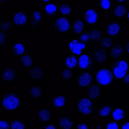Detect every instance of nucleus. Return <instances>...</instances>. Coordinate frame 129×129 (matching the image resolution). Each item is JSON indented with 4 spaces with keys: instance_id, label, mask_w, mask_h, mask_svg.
<instances>
[{
    "instance_id": "nucleus-1",
    "label": "nucleus",
    "mask_w": 129,
    "mask_h": 129,
    "mask_svg": "<svg viewBox=\"0 0 129 129\" xmlns=\"http://www.w3.org/2000/svg\"><path fill=\"white\" fill-rule=\"evenodd\" d=\"M2 102V107L7 111H14L19 107V98L16 93L14 92H9L5 95Z\"/></svg>"
},
{
    "instance_id": "nucleus-2",
    "label": "nucleus",
    "mask_w": 129,
    "mask_h": 129,
    "mask_svg": "<svg viewBox=\"0 0 129 129\" xmlns=\"http://www.w3.org/2000/svg\"><path fill=\"white\" fill-rule=\"evenodd\" d=\"M128 69V63L122 59L117 60L114 62L111 67L114 77L117 79L123 78L127 74Z\"/></svg>"
},
{
    "instance_id": "nucleus-3",
    "label": "nucleus",
    "mask_w": 129,
    "mask_h": 129,
    "mask_svg": "<svg viewBox=\"0 0 129 129\" xmlns=\"http://www.w3.org/2000/svg\"><path fill=\"white\" fill-rule=\"evenodd\" d=\"M96 81L98 85L107 86L113 83L114 76L112 71L107 68L100 69L96 74Z\"/></svg>"
},
{
    "instance_id": "nucleus-4",
    "label": "nucleus",
    "mask_w": 129,
    "mask_h": 129,
    "mask_svg": "<svg viewBox=\"0 0 129 129\" xmlns=\"http://www.w3.org/2000/svg\"><path fill=\"white\" fill-rule=\"evenodd\" d=\"M78 111L82 115L91 114L93 112V104L91 99L84 98L80 100L78 102Z\"/></svg>"
},
{
    "instance_id": "nucleus-5",
    "label": "nucleus",
    "mask_w": 129,
    "mask_h": 129,
    "mask_svg": "<svg viewBox=\"0 0 129 129\" xmlns=\"http://www.w3.org/2000/svg\"><path fill=\"white\" fill-rule=\"evenodd\" d=\"M54 23L55 29L60 33H67L71 28L69 20L64 17H58L54 21Z\"/></svg>"
},
{
    "instance_id": "nucleus-6",
    "label": "nucleus",
    "mask_w": 129,
    "mask_h": 129,
    "mask_svg": "<svg viewBox=\"0 0 129 129\" xmlns=\"http://www.w3.org/2000/svg\"><path fill=\"white\" fill-rule=\"evenodd\" d=\"M69 50L73 55H79L82 54L86 48L85 45L82 42L77 39L71 40L69 44Z\"/></svg>"
},
{
    "instance_id": "nucleus-7",
    "label": "nucleus",
    "mask_w": 129,
    "mask_h": 129,
    "mask_svg": "<svg viewBox=\"0 0 129 129\" xmlns=\"http://www.w3.org/2000/svg\"><path fill=\"white\" fill-rule=\"evenodd\" d=\"M99 18V14L94 9H90L85 12L84 19L85 22L89 25H95L98 22Z\"/></svg>"
},
{
    "instance_id": "nucleus-8",
    "label": "nucleus",
    "mask_w": 129,
    "mask_h": 129,
    "mask_svg": "<svg viewBox=\"0 0 129 129\" xmlns=\"http://www.w3.org/2000/svg\"><path fill=\"white\" fill-rule=\"evenodd\" d=\"M94 62V59L88 54H83L78 59V65L82 69H89Z\"/></svg>"
},
{
    "instance_id": "nucleus-9",
    "label": "nucleus",
    "mask_w": 129,
    "mask_h": 129,
    "mask_svg": "<svg viewBox=\"0 0 129 129\" xmlns=\"http://www.w3.org/2000/svg\"><path fill=\"white\" fill-rule=\"evenodd\" d=\"M78 85L80 88H86L92 82V76L89 72L81 73L78 76Z\"/></svg>"
},
{
    "instance_id": "nucleus-10",
    "label": "nucleus",
    "mask_w": 129,
    "mask_h": 129,
    "mask_svg": "<svg viewBox=\"0 0 129 129\" xmlns=\"http://www.w3.org/2000/svg\"><path fill=\"white\" fill-rule=\"evenodd\" d=\"M87 92L88 96L90 99L95 100L100 96L101 87L98 84H91L87 87Z\"/></svg>"
},
{
    "instance_id": "nucleus-11",
    "label": "nucleus",
    "mask_w": 129,
    "mask_h": 129,
    "mask_svg": "<svg viewBox=\"0 0 129 129\" xmlns=\"http://www.w3.org/2000/svg\"><path fill=\"white\" fill-rule=\"evenodd\" d=\"M28 16L24 12H19L15 14L13 18L14 23L18 26H22L27 23Z\"/></svg>"
},
{
    "instance_id": "nucleus-12",
    "label": "nucleus",
    "mask_w": 129,
    "mask_h": 129,
    "mask_svg": "<svg viewBox=\"0 0 129 129\" xmlns=\"http://www.w3.org/2000/svg\"><path fill=\"white\" fill-rule=\"evenodd\" d=\"M85 25V22L83 20L77 19L72 23L71 28L74 34L79 35L83 32Z\"/></svg>"
},
{
    "instance_id": "nucleus-13",
    "label": "nucleus",
    "mask_w": 129,
    "mask_h": 129,
    "mask_svg": "<svg viewBox=\"0 0 129 129\" xmlns=\"http://www.w3.org/2000/svg\"><path fill=\"white\" fill-rule=\"evenodd\" d=\"M93 54L99 64L104 63L107 60V51L105 49L102 48L96 49Z\"/></svg>"
},
{
    "instance_id": "nucleus-14",
    "label": "nucleus",
    "mask_w": 129,
    "mask_h": 129,
    "mask_svg": "<svg viewBox=\"0 0 129 129\" xmlns=\"http://www.w3.org/2000/svg\"><path fill=\"white\" fill-rule=\"evenodd\" d=\"M60 128L62 129H74L73 120L70 117H62L58 121Z\"/></svg>"
},
{
    "instance_id": "nucleus-15",
    "label": "nucleus",
    "mask_w": 129,
    "mask_h": 129,
    "mask_svg": "<svg viewBox=\"0 0 129 129\" xmlns=\"http://www.w3.org/2000/svg\"><path fill=\"white\" fill-rule=\"evenodd\" d=\"M121 29L120 25L117 23H111L106 26L105 31L107 35L111 36L117 35Z\"/></svg>"
},
{
    "instance_id": "nucleus-16",
    "label": "nucleus",
    "mask_w": 129,
    "mask_h": 129,
    "mask_svg": "<svg viewBox=\"0 0 129 129\" xmlns=\"http://www.w3.org/2000/svg\"><path fill=\"white\" fill-rule=\"evenodd\" d=\"M123 48L121 45H116L111 48L110 54L112 59H119L123 54Z\"/></svg>"
},
{
    "instance_id": "nucleus-17",
    "label": "nucleus",
    "mask_w": 129,
    "mask_h": 129,
    "mask_svg": "<svg viewBox=\"0 0 129 129\" xmlns=\"http://www.w3.org/2000/svg\"><path fill=\"white\" fill-rule=\"evenodd\" d=\"M16 77V73L13 69L11 68H5L3 71L2 78L4 80L12 82Z\"/></svg>"
},
{
    "instance_id": "nucleus-18",
    "label": "nucleus",
    "mask_w": 129,
    "mask_h": 129,
    "mask_svg": "<svg viewBox=\"0 0 129 129\" xmlns=\"http://www.w3.org/2000/svg\"><path fill=\"white\" fill-rule=\"evenodd\" d=\"M78 64V59L76 56L74 55H69L66 58L65 65L69 69H75Z\"/></svg>"
},
{
    "instance_id": "nucleus-19",
    "label": "nucleus",
    "mask_w": 129,
    "mask_h": 129,
    "mask_svg": "<svg viewBox=\"0 0 129 129\" xmlns=\"http://www.w3.org/2000/svg\"><path fill=\"white\" fill-rule=\"evenodd\" d=\"M29 75L32 79L35 80L43 79V71L41 68L36 67L29 70Z\"/></svg>"
},
{
    "instance_id": "nucleus-20",
    "label": "nucleus",
    "mask_w": 129,
    "mask_h": 129,
    "mask_svg": "<svg viewBox=\"0 0 129 129\" xmlns=\"http://www.w3.org/2000/svg\"><path fill=\"white\" fill-rule=\"evenodd\" d=\"M58 11V7L56 5L48 4L45 6L44 12L46 16H55Z\"/></svg>"
},
{
    "instance_id": "nucleus-21",
    "label": "nucleus",
    "mask_w": 129,
    "mask_h": 129,
    "mask_svg": "<svg viewBox=\"0 0 129 129\" xmlns=\"http://www.w3.org/2000/svg\"><path fill=\"white\" fill-rule=\"evenodd\" d=\"M50 111L47 109H42L40 110L38 113V118L40 121L46 122L51 119Z\"/></svg>"
},
{
    "instance_id": "nucleus-22",
    "label": "nucleus",
    "mask_w": 129,
    "mask_h": 129,
    "mask_svg": "<svg viewBox=\"0 0 129 129\" xmlns=\"http://www.w3.org/2000/svg\"><path fill=\"white\" fill-rule=\"evenodd\" d=\"M113 39L108 36H104L100 41L101 48L107 50L110 48L113 44Z\"/></svg>"
},
{
    "instance_id": "nucleus-23",
    "label": "nucleus",
    "mask_w": 129,
    "mask_h": 129,
    "mask_svg": "<svg viewBox=\"0 0 129 129\" xmlns=\"http://www.w3.org/2000/svg\"><path fill=\"white\" fill-rule=\"evenodd\" d=\"M58 11L60 14L63 16L70 15L72 12L71 5L67 3L62 4L58 8Z\"/></svg>"
},
{
    "instance_id": "nucleus-24",
    "label": "nucleus",
    "mask_w": 129,
    "mask_h": 129,
    "mask_svg": "<svg viewBox=\"0 0 129 129\" xmlns=\"http://www.w3.org/2000/svg\"><path fill=\"white\" fill-rule=\"evenodd\" d=\"M66 101L65 97L63 95H58L54 97L52 99V104L56 108L61 107L64 106Z\"/></svg>"
},
{
    "instance_id": "nucleus-25",
    "label": "nucleus",
    "mask_w": 129,
    "mask_h": 129,
    "mask_svg": "<svg viewBox=\"0 0 129 129\" xmlns=\"http://www.w3.org/2000/svg\"><path fill=\"white\" fill-rule=\"evenodd\" d=\"M42 18L41 13L39 11H34L30 17V21L33 26L39 25Z\"/></svg>"
},
{
    "instance_id": "nucleus-26",
    "label": "nucleus",
    "mask_w": 129,
    "mask_h": 129,
    "mask_svg": "<svg viewBox=\"0 0 129 129\" xmlns=\"http://www.w3.org/2000/svg\"><path fill=\"white\" fill-rule=\"evenodd\" d=\"M13 53L16 56H19L24 54L25 53V47L24 44H17L12 47Z\"/></svg>"
},
{
    "instance_id": "nucleus-27",
    "label": "nucleus",
    "mask_w": 129,
    "mask_h": 129,
    "mask_svg": "<svg viewBox=\"0 0 129 129\" xmlns=\"http://www.w3.org/2000/svg\"><path fill=\"white\" fill-rule=\"evenodd\" d=\"M127 12V9L125 6L119 5L114 10V15L116 17H122L125 16Z\"/></svg>"
},
{
    "instance_id": "nucleus-28",
    "label": "nucleus",
    "mask_w": 129,
    "mask_h": 129,
    "mask_svg": "<svg viewBox=\"0 0 129 129\" xmlns=\"http://www.w3.org/2000/svg\"><path fill=\"white\" fill-rule=\"evenodd\" d=\"M125 111L123 108H116L112 113V116L115 120H120L125 117Z\"/></svg>"
},
{
    "instance_id": "nucleus-29",
    "label": "nucleus",
    "mask_w": 129,
    "mask_h": 129,
    "mask_svg": "<svg viewBox=\"0 0 129 129\" xmlns=\"http://www.w3.org/2000/svg\"><path fill=\"white\" fill-rule=\"evenodd\" d=\"M113 111L112 107L109 105H104L99 110V116L101 117H106L111 114Z\"/></svg>"
},
{
    "instance_id": "nucleus-30",
    "label": "nucleus",
    "mask_w": 129,
    "mask_h": 129,
    "mask_svg": "<svg viewBox=\"0 0 129 129\" xmlns=\"http://www.w3.org/2000/svg\"><path fill=\"white\" fill-rule=\"evenodd\" d=\"M21 63L26 68L30 67L33 63V59L29 55L26 54L22 56L20 58Z\"/></svg>"
},
{
    "instance_id": "nucleus-31",
    "label": "nucleus",
    "mask_w": 129,
    "mask_h": 129,
    "mask_svg": "<svg viewBox=\"0 0 129 129\" xmlns=\"http://www.w3.org/2000/svg\"><path fill=\"white\" fill-rule=\"evenodd\" d=\"M90 40L92 42H97L101 41L102 38V33L99 30H92L89 31Z\"/></svg>"
},
{
    "instance_id": "nucleus-32",
    "label": "nucleus",
    "mask_w": 129,
    "mask_h": 129,
    "mask_svg": "<svg viewBox=\"0 0 129 129\" xmlns=\"http://www.w3.org/2000/svg\"><path fill=\"white\" fill-rule=\"evenodd\" d=\"M29 92L31 95L34 98H38L42 94V92L41 87L35 86H33L31 87Z\"/></svg>"
},
{
    "instance_id": "nucleus-33",
    "label": "nucleus",
    "mask_w": 129,
    "mask_h": 129,
    "mask_svg": "<svg viewBox=\"0 0 129 129\" xmlns=\"http://www.w3.org/2000/svg\"><path fill=\"white\" fill-rule=\"evenodd\" d=\"M99 7L103 10H109L112 6L110 0H99Z\"/></svg>"
},
{
    "instance_id": "nucleus-34",
    "label": "nucleus",
    "mask_w": 129,
    "mask_h": 129,
    "mask_svg": "<svg viewBox=\"0 0 129 129\" xmlns=\"http://www.w3.org/2000/svg\"><path fill=\"white\" fill-rule=\"evenodd\" d=\"M73 72L70 69L64 68L61 70V74L62 79L64 80H67L72 77Z\"/></svg>"
},
{
    "instance_id": "nucleus-35",
    "label": "nucleus",
    "mask_w": 129,
    "mask_h": 129,
    "mask_svg": "<svg viewBox=\"0 0 129 129\" xmlns=\"http://www.w3.org/2000/svg\"><path fill=\"white\" fill-rule=\"evenodd\" d=\"M26 126L21 120L13 121L11 125L10 129H25Z\"/></svg>"
},
{
    "instance_id": "nucleus-36",
    "label": "nucleus",
    "mask_w": 129,
    "mask_h": 129,
    "mask_svg": "<svg viewBox=\"0 0 129 129\" xmlns=\"http://www.w3.org/2000/svg\"><path fill=\"white\" fill-rule=\"evenodd\" d=\"M80 41L84 44H87L91 42L89 31H85L82 33L79 37Z\"/></svg>"
},
{
    "instance_id": "nucleus-37",
    "label": "nucleus",
    "mask_w": 129,
    "mask_h": 129,
    "mask_svg": "<svg viewBox=\"0 0 129 129\" xmlns=\"http://www.w3.org/2000/svg\"><path fill=\"white\" fill-rule=\"evenodd\" d=\"M13 24L11 22H0V30L4 32L5 30H10L13 27Z\"/></svg>"
},
{
    "instance_id": "nucleus-38",
    "label": "nucleus",
    "mask_w": 129,
    "mask_h": 129,
    "mask_svg": "<svg viewBox=\"0 0 129 129\" xmlns=\"http://www.w3.org/2000/svg\"><path fill=\"white\" fill-rule=\"evenodd\" d=\"M11 125L5 120H0V129H10Z\"/></svg>"
},
{
    "instance_id": "nucleus-39",
    "label": "nucleus",
    "mask_w": 129,
    "mask_h": 129,
    "mask_svg": "<svg viewBox=\"0 0 129 129\" xmlns=\"http://www.w3.org/2000/svg\"><path fill=\"white\" fill-rule=\"evenodd\" d=\"M119 125L117 122H110L107 126V129H119Z\"/></svg>"
},
{
    "instance_id": "nucleus-40",
    "label": "nucleus",
    "mask_w": 129,
    "mask_h": 129,
    "mask_svg": "<svg viewBox=\"0 0 129 129\" xmlns=\"http://www.w3.org/2000/svg\"><path fill=\"white\" fill-rule=\"evenodd\" d=\"M6 33L4 31H0V45H2L6 42Z\"/></svg>"
},
{
    "instance_id": "nucleus-41",
    "label": "nucleus",
    "mask_w": 129,
    "mask_h": 129,
    "mask_svg": "<svg viewBox=\"0 0 129 129\" xmlns=\"http://www.w3.org/2000/svg\"><path fill=\"white\" fill-rule=\"evenodd\" d=\"M77 129H89V128L86 123H80L77 125Z\"/></svg>"
},
{
    "instance_id": "nucleus-42",
    "label": "nucleus",
    "mask_w": 129,
    "mask_h": 129,
    "mask_svg": "<svg viewBox=\"0 0 129 129\" xmlns=\"http://www.w3.org/2000/svg\"><path fill=\"white\" fill-rule=\"evenodd\" d=\"M123 81L126 85H129V74L126 75L123 77Z\"/></svg>"
},
{
    "instance_id": "nucleus-43",
    "label": "nucleus",
    "mask_w": 129,
    "mask_h": 129,
    "mask_svg": "<svg viewBox=\"0 0 129 129\" xmlns=\"http://www.w3.org/2000/svg\"><path fill=\"white\" fill-rule=\"evenodd\" d=\"M45 129H57L56 127L52 124H49L45 126Z\"/></svg>"
},
{
    "instance_id": "nucleus-44",
    "label": "nucleus",
    "mask_w": 129,
    "mask_h": 129,
    "mask_svg": "<svg viewBox=\"0 0 129 129\" xmlns=\"http://www.w3.org/2000/svg\"><path fill=\"white\" fill-rule=\"evenodd\" d=\"M122 129H129V122L124 123L122 126Z\"/></svg>"
},
{
    "instance_id": "nucleus-45",
    "label": "nucleus",
    "mask_w": 129,
    "mask_h": 129,
    "mask_svg": "<svg viewBox=\"0 0 129 129\" xmlns=\"http://www.w3.org/2000/svg\"><path fill=\"white\" fill-rule=\"evenodd\" d=\"M125 49L128 53L129 54V41L125 45Z\"/></svg>"
},
{
    "instance_id": "nucleus-46",
    "label": "nucleus",
    "mask_w": 129,
    "mask_h": 129,
    "mask_svg": "<svg viewBox=\"0 0 129 129\" xmlns=\"http://www.w3.org/2000/svg\"><path fill=\"white\" fill-rule=\"evenodd\" d=\"M119 2H124L126 0H117Z\"/></svg>"
},
{
    "instance_id": "nucleus-47",
    "label": "nucleus",
    "mask_w": 129,
    "mask_h": 129,
    "mask_svg": "<svg viewBox=\"0 0 129 129\" xmlns=\"http://www.w3.org/2000/svg\"><path fill=\"white\" fill-rule=\"evenodd\" d=\"M42 1L45 2H49L51 0H41Z\"/></svg>"
},
{
    "instance_id": "nucleus-48",
    "label": "nucleus",
    "mask_w": 129,
    "mask_h": 129,
    "mask_svg": "<svg viewBox=\"0 0 129 129\" xmlns=\"http://www.w3.org/2000/svg\"><path fill=\"white\" fill-rule=\"evenodd\" d=\"M127 19H128V20L129 22V12L128 14V16H127Z\"/></svg>"
},
{
    "instance_id": "nucleus-49",
    "label": "nucleus",
    "mask_w": 129,
    "mask_h": 129,
    "mask_svg": "<svg viewBox=\"0 0 129 129\" xmlns=\"http://www.w3.org/2000/svg\"><path fill=\"white\" fill-rule=\"evenodd\" d=\"M28 1H36V0H28Z\"/></svg>"
},
{
    "instance_id": "nucleus-50",
    "label": "nucleus",
    "mask_w": 129,
    "mask_h": 129,
    "mask_svg": "<svg viewBox=\"0 0 129 129\" xmlns=\"http://www.w3.org/2000/svg\"><path fill=\"white\" fill-rule=\"evenodd\" d=\"M1 59H0V66H1Z\"/></svg>"
}]
</instances>
